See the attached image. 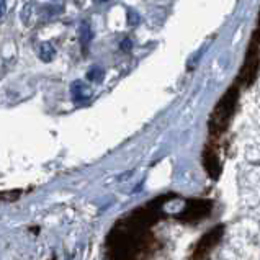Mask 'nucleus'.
<instances>
[{"instance_id": "f257e3e1", "label": "nucleus", "mask_w": 260, "mask_h": 260, "mask_svg": "<svg viewBox=\"0 0 260 260\" xmlns=\"http://www.w3.org/2000/svg\"><path fill=\"white\" fill-rule=\"evenodd\" d=\"M71 90H72V98L76 102H84L87 98H90V89L82 80H76V82L71 85Z\"/></svg>"}, {"instance_id": "f03ea898", "label": "nucleus", "mask_w": 260, "mask_h": 260, "mask_svg": "<svg viewBox=\"0 0 260 260\" xmlns=\"http://www.w3.org/2000/svg\"><path fill=\"white\" fill-rule=\"evenodd\" d=\"M92 36H94V33H92L90 23L89 22H82V23H80V27H79V40H80V45H82L84 49L89 46Z\"/></svg>"}, {"instance_id": "7ed1b4c3", "label": "nucleus", "mask_w": 260, "mask_h": 260, "mask_svg": "<svg viewBox=\"0 0 260 260\" xmlns=\"http://www.w3.org/2000/svg\"><path fill=\"white\" fill-rule=\"evenodd\" d=\"M56 56V49L51 43H41L40 46V59L45 61V63H49V61H53Z\"/></svg>"}, {"instance_id": "20e7f679", "label": "nucleus", "mask_w": 260, "mask_h": 260, "mask_svg": "<svg viewBox=\"0 0 260 260\" xmlns=\"http://www.w3.org/2000/svg\"><path fill=\"white\" fill-rule=\"evenodd\" d=\"M103 76H105V72L98 66H94L89 72H87V79L92 80V82H102Z\"/></svg>"}, {"instance_id": "39448f33", "label": "nucleus", "mask_w": 260, "mask_h": 260, "mask_svg": "<svg viewBox=\"0 0 260 260\" xmlns=\"http://www.w3.org/2000/svg\"><path fill=\"white\" fill-rule=\"evenodd\" d=\"M139 22H141L139 14H136L134 10H129L128 12V23L131 25V27H134V25H139Z\"/></svg>"}, {"instance_id": "423d86ee", "label": "nucleus", "mask_w": 260, "mask_h": 260, "mask_svg": "<svg viewBox=\"0 0 260 260\" xmlns=\"http://www.w3.org/2000/svg\"><path fill=\"white\" fill-rule=\"evenodd\" d=\"M120 48H121V51H125V53H128V51H131V48H133V41L129 40V38H125L121 43H120Z\"/></svg>"}, {"instance_id": "0eeeda50", "label": "nucleus", "mask_w": 260, "mask_h": 260, "mask_svg": "<svg viewBox=\"0 0 260 260\" xmlns=\"http://www.w3.org/2000/svg\"><path fill=\"white\" fill-rule=\"evenodd\" d=\"M252 45H255V46H260V17H258V25H257V30H255V32H253Z\"/></svg>"}, {"instance_id": "6e6552de", "label": "nucleus", "mask_w": 260, "mask_h": 260, "mask_svg": "<svg viewBox=\"0 0 260 260\" xmlns=\"http://www.w3.org/2000/svg\"><path fill=\"white\" fill-rule=\"evenodd\" d=\"M5 14V0H0V17H4Z\"/></svg>"}, {"instance_id": "1a4fd4ad", "label": "nucleus", "mask_w": 260, "mask_h": 260, "mask_svg": "<svg viewBox=\"0 0 260 260\" xmlns=\"http://www.w3.org/2000/svg\"><path fill=\"white\" fill-rule=\"evenodd\" d=\"M98 2H102V4H105V2H110V0H98Z\"/></svg>"}]
</instances>
